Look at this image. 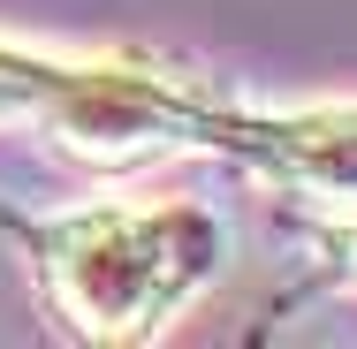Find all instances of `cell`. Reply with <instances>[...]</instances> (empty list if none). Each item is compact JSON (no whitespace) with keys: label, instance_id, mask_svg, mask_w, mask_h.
I'll list each match as a JSON object with an SVG mask.
<instances>
[{"label":"cell","instance_id":"cell-1","mask_svg":"<svg viewBox=\"0 0 357 349\" xmlns=\"http://www.w3.org/2000/svg\"><path fill=\"white\" fill-rule=\"evenodd\" d=\"M220 228L198 205H160V212H76L61 228H46V288L84 334L99 342H137L152 327H167L190 288L220 266Z\"/></svg>","mask_w":357,"mask_h":349},{"label":"cell","instance_id":"cell-2","mask_svg":"<svg viewBox=\"0 0 357 349\" xmlns=\"http://www.w3.org/2000/svg\"><path fill=\"white\" fill-rule=\"evenodd\" d=\"M38 107L61 130V144L99 160V167L152 160V152H175V144H206V130H213L160 76H114V69H54Z\"/></svg>","mask_w":357,"mask_h":349},{"label":"cell","instance_id":"cell-3","mask_svg":"<svg viewBox=\"0 0 357 349\" xmlns=\"http://www.w3.org/2000/svg\"><path fill=\"white\" fill-rule=\"evenodd\" d=\"M266 160L319 183V190H357V107L350 114H296V122H274L259 130Z\"/></svg>","mask_w":357,"mask_h":349},{"label":"cell","instance_id":"cell-4","mask_svg":"<svg viewBox=\"0 0 357 349\" xmlns=\"http://www.w3.org/2000/svg\"><path fill=\"white\" fill-rule=\"evenodd\" d=\"M350 251H357V228H350Z\"/></svg>","mask_w":357,"mask_h":349}]
</instances>
